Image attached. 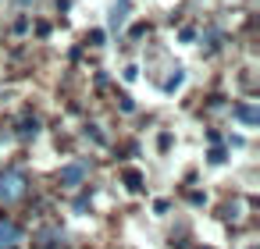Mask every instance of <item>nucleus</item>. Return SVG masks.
Wrapping results in <instances>:
<instances>
[{"mask_svg": "<svg viewBox=\"0 0 260 249\" xmlns=\"http://www.w3.org/2000/svg\"><path fill=\"white\" fill-rule=\"evenodd\" d=\"M25 196V178L18 174V171H4L0 174V199L4 203H15V199H22Z\"/></svg>", "mask_w": 260, "mask_h": 249, "instance_id": "f257e3e1", "label": "nucleus"}, {"mask_svg": "<svg viewBox=\"0 0 260 249\" xmlns=\"http://www.w3.org/2000/svg\"><path fill=\"white\" fill-rule=\"evenodd\" d=\"M18 242H22L18 224H15V221H8V217H0V249H15Z\"/></svg>", "mask_w": 260, "mask_h": 249, "instance_id": "f03ea898", "label": "nucleus"}, {"mask_svg": "<svg viewBox=\"0 0 260 249\" xmlns=\"http://www.w3.org/2000/svg\"><path fill=\"white\" fill-rule=\"evenodd\" d=\"M128 11H132V0H118V4L111 8V18H107V25H111V29L118 32V29H121V25L128 22Z\"/></svg>", "mask_w": 260, "mask_h": 249, "instance_id": "7ed1b4c3", "label": "nucleus"}, {"mask_svg": "<svg viewBox=\"0 0 260 249\" xmlns=\"http://www.w3.org/2000/svg\"><path fill=\"white\" fill-rule=\"evenodd\" d=\"M82 178H86V167H82V164H68V167L61 171V185H68V189H75Z\"/></svg>", "mask_w": 260, "mask_h": 249, "instance_id": "20e7f679", "label": "nucleus"}, {"mask_svg": "<svg viewBox=\"0 0 260 249\" xmlns=\"http://www.w3.org/2000/svg\"><path fill=\"white\" fill-rule=\"evenodd\" d=\"M235 118H239L242 125H256V111H253V107H235Z\"/></svg>", "mask_w": 260, "mask_h": 249, "instance_id": "39448f33", "label": "nucleus"}, {"mask_svg": "<svg viewBox=\"0 0 260 249\" xmlns=\"http://www.w3.org/2000/svg\"><path fill=\"white\" fill-rule=\"evenodd\" d=\"M125 182H128V189H132V192H139V189H143V178H139L136 171H125Z\"/></svg>", "mask_w": 260, "mask_h": 249, "instance_id": "423d86ee", "label": "nucleus"}, {"mask_svg": "<svg viewBox=\"0 0 260 249\" xmlns=\"http://www.w3.org/2000/svg\"><path fill=\"white\" fill-rule=\"evenodd\" d=\"M139 79V68H125V82H136Z\"/></svg>", "mask_w": 260, "mask_h": 249, "instance_id": "0eeeda50", "label": "nucleus"}, {"mask_svg": "<svg viewBox=\"0 0 260 249\" xmlns=\"http://www.w3.org/2000/svg\"><path fill=\"white\" fill-rule=\"evenodd\" d=\"M22 4H29V0H22Z\"/></svg>", "mask_w": 260, "mask_h": 249, "instance_id": "6e6552de", "label": "nucleus"}]
</instances>
